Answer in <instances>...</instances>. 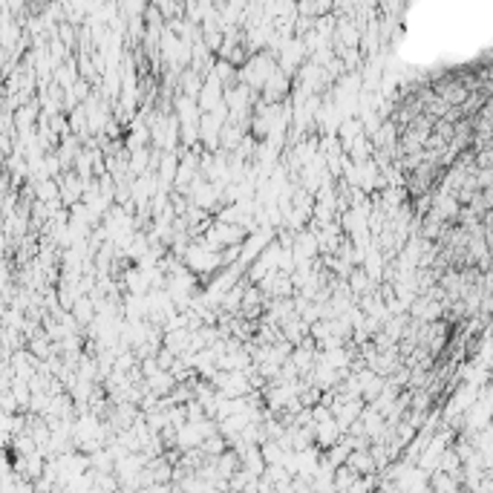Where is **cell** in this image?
I'll return each instance as SVG.
<instances>
[{
  "label": "cell",
  "mask_w": 493,
  "mask_h": 493,
  "mask_svg": "<svg viewBox=\"0 0 493 493\" xmlns=\"http://www.w3.org/2000/svg\"><path fill=\"white\" fill-rule=\"evenodd\" d=\"M352 467H355V470H369V467H372L369 453H355V456H352Z\"/></svg>",
  "instance_id": "cell-1"
}]
</instances>
